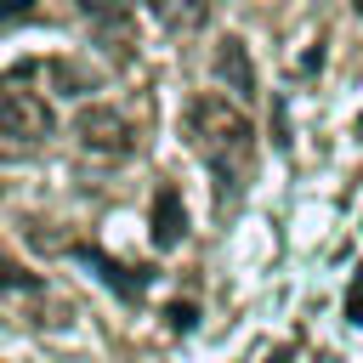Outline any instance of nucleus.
Instances as JSON below:
<instances>
[{
    "mask_svg": "<svg viewBox=\"0 0 363 363\" xmlns=\"http://www.w3.org/2000/svg\"><path fill=\"white\" fill-rule=\"evenodd\" d=\"M170 329H193V306H187V301L170 306Z\"/></svg>",
    "mask_w": 363,
    "mask_h": 363,
    "instance_id": "obj_9",
    "label": "nucleus"
},
{
    "mask_svg": "<svg viewBox=\"0 0 363 363\" xmlns=\"http://www.w3.org/2000/svg\"><path fill=\"white\" fill-rule=\"evenodd\" d=\"M74 136H79V147H85V153H108V159H119V153H130V147H136V130H130V119H125L119 108H108V102H91V108H79V119H74Z\"/></svg>",
    "mask_w": 363,
    "mask_h": 363,
    "instance_id": "obj_2",
    "label": "nucleus"
},
{
    "mask_svg": "<svg viewBox=\"0 0 363 363\" xmlns=\"http://www.w3.org/2000/svg\"><path fill=\"white\" fill-rule=\"evenodd\" d=\"M0 289H40V278H34V272H23L11 255H0Z\"/></svg>",
    "mask_w": 363,
    "mask_h": 363,
    "instance_id": "obj_7",
    "label": "nucleus"
},
{
    "mask_svg": "<svg viewBox=\"0 0 363 363\" xmlns=\"http://www.w3.org/2000/svg\"><path fill=\"white\" fill-rule=\"evenodd\" d=\"M147 221H153V244H159V250H176V244L187 238V204H182V193H176L170 182L153 193V216H147Z\"/></svg>",
    "mask_w": 363,
    "mask_h": 363,
    "instance_id": "obj_5",
    "label": "nucleus"
},
{
    "mask_svg": "<svg viewBox=\"0 0 363 363\" xmlns=\"http://www.w3.org/2000/svg\"><path fill=\"white\" fill-rule=\"evenodd\" d=\"M187 142L204 153V164H210L221 182H238L244 164H250L255 130H250V119H244L238 102H227L221 91H199V96L187 102Z\"/></svg>",
    "mask_w": 363,
    "mask_h": 363,
    "instance_id": "obj_1",
    "label": "nucleus"
},
{
    "mask_svg": "<svg viewBox=\"0 0 363 363\" xmlns=\"http://www.w3.org/2000/svg\"><path fill=\"white\" fill-rule=\"evenodd\" d=\"M79 6H85V11H96V17H108V11H119L125 0H79Z\"/></svg>",
    "mask_w": 363,
    "mask_h": 363,
    "instance_id": "obj_10",
    "label": "nucleus"
},
{
    "mask_svg": "<svg viewBox=\"0 0 363 363\" xmlns=\"http://www.w3.org/2000/svg\"><path fill=\"white\" fill-rule=\"evenodd\" d=\"M210 68H216V79H221L233 96H255V62H250V45H244L238 34H227V40L216 45Z\"/></svg>",
    "mask_w": 363,
    "mask_h": 363,
    "instance_id": "obj_4",
    "label": "nucleus"
},
{
    "mask_svg": "<svg viewBox=\"0 0 363 363\" xmlns=\"http://www.w3.org/2000/svg\"><path fill=\"white\" fill-rule=\"evenodd\" d=\"M352 11H357V17H363V0H352Z\"/></svg>",
    "mask_w": 363,
    "mask_h": 363,
    "instance_id": "obj_12",
    "label": "nucleus"
},
{
    "mask_svg": "<svg viewBox=\"0 0 363 363\" xmlns=\"http://www.w3.org/2000/svg\"><path fill=\"white\" fill-rule=\"evenodd\" d=\"M23 17H34V0H0V28H11Z\"/></svg>",
    "mask_w": 363,
    "mask_h": 363,
    "instance_id": "obj_8",
    "label": "nucleus"
},
{
    "mask_svg": "<svg viewBox=\"0 0 363 363\" xmlns=\"http://www.w3.org/2000/svg\"><path fill=\"white\" fill-rule=\"evenodd\" d=\"M51 108H45V96H34V91H6L0 96V136H11V142H45L51 136Z\"/></svg>",
    "mask_w": 363,
    "mask_h": 363,
    "instance_id": "obj_3",
    "label": "nucleus"
},
{
    "mask_svg": "<svg viewBox=\"0 0 363 363\" xmlns=\"http://www.w3.org/2000/svg\"><path fill=\"white\" fill-rule=\"evenodd\" d=\"M147 11L176 34H193V28L210 23V0H147Z\"/></svg>",
    "mask_w": 363,
    "mask_h": 363,
    "instance_id": "obj_6",
    "label": "nucleus"
},
{
    "mask_svg": "<svg viewBox=\"0 0 363 363\" xmlns=\"http://www.w3.org/2000/svg\"><path fill=\"white\" fill-rule=\"evenodd\" d=\"M352 318H357V323H363V284H357V289H352Z\"/></svg>",
    "mask_w": 363,
    "mask_h": 363,
    "instance_id": "obj_11",
    "label": "nucleus"
}]
</instances>
